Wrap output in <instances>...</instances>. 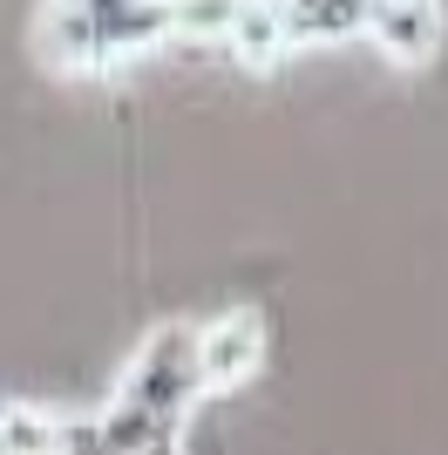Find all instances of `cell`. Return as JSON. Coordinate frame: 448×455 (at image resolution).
Wrapping results in <instances>:
<instances>
[{"instance_id": "3957f363", "label": "cell", "mask_w": 448, "mask_h": 455, "mask_svg": "<svg viewBox=\"0 0 448 455\" xmlns=\"http://www.w3.org/2000/svg\"><path fill=\"white\" fill-rule=\"evenodd\" d=\"M35 55L55 76H102V7L82 0H55L35 14Z\"/></svg>"}, {"instance_id": "277c9868", "label": "cell", "mask_w": 448, "mask_h": 455, "mask_svg": "<svg viewBox=\"0 0 448 455\" xmlns=\"http://www.w3.org/2000/svg\"><path fill=\"white\" fill-rule=\"evenodd\" d=\"M442 35H448V14L428 7V0H380V7H367V41L394 61V68L435 61Z\"/></svg>"}, {"instance_id": "6da1fadb", "label": "cell", "mask_w": 448, "mask_h": 455, "mask_svg": "<svg viewBox=\"0 0 448 455\" xmlns=\"http://www.w3.org/2000/svg\"><path fill=\"white\" fill-rule=\"evenodd\" d=\"M197 401H204V387H197V326L190 320L149 326L143 347H136L130 367H123V380H116V395L95 408L102 449L109 455H143L156 435H177Z\"/></svg>"}, {"instance_id": "5b68a950", "label": "cell", "mask_w": 448, "mask_h": 455, "mask_svg": "<svg viewBox=\"0 0 448 455\" xmlns=\"http://www.w3.org/2000/svg\"><path fill=\"white\" fill-rule=\"evenodd\" d=\"M75 428V408H0V455H61Z\"/></svg>"}, {"instance_id": "ba28073f", "label": "cell", "mask_w": 448, "mask_h": 455, "mask_svg": "<svg viewBox=\"0 0 448 455\" xmlns=\"http://www.w3.org/2000/svg\"><path fill=\"white\" fill-rule=\"evenodd\" d=\"M143 455H184V428H177V435H156Z\"/></svg>"}, {"instance_id": "7a4b0ae2", "label": "cell", "mask_w": 448, "mask_h": 455, "mask_svg": "<svg viewBox=\"0 0 448 455\" xmlns=\"http://www.w3.org/2000/svg\"><path fill=\"white\" fill-rule=\"evenodd\" d=\"M265 361V320L252 306L238 313H218L211 326H197V387L224 395V387H244Z\"/></svg>"}, {"instance_id": "52a82bcc", "label": "cell", "mask_w": 448, "mask_h": 455, "mask_svg": "<svg viewBox=\"0 0 448 455\" xmlns=\"http://www.w3.org/2000/svg\"><path fill=\"white\" fill-rule=\"evenodd\" d=\"M354 35H367V7H319V0L285 7V41L292 48H306V41H354Z\"/></svg>"}, {"instance_id": "8992f818", "label": "cell", "mask_w": 448, "mask_h": 455, "mask_svg": "<svg viewBox=\"0 0 448 455\" xmlns=\"http://www.w3.org/2000/svg\"><path fill=\"white\" fill-rule=\"evenodd\" d=\"M224 48H231L244 68H272V61L292 48V41H285V7H231Z\"/></svg>"}]
</instances>
